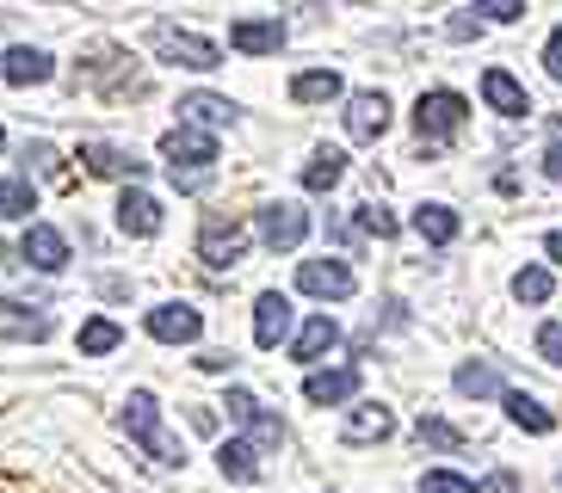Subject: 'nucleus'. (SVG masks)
I'll use <instances>...</instances> for the list:
<instances>
[{
	"label": "nucleus",
	"instance_id": "nucleus-1",
	"mask_svg": "<svg viewBox=\"0 0 562 493\" xmlns=\"http://www.w3.org/2000/svg\"><path fill=\"white\" fill-rule=\"evenodd\" d=\"M161 154H167V180L180 185V192H199V185L211 180V167H216V136L180 124V130L161 136Z\"/></svg>",
	"mask_w": 562,
	"mask_h": 493
},
{
	"label": "nucleus",
	"instance_id": "nucleus-2",
	"mask_svg": "<svg viewBox=\"0 0 562 493\" xmlns=\"http://www.w3.org/2000/svg\"><path fill=\"white\" fill-rule=\"evenodd\" d=\"M124 432H131V438L143 444V450H149L155 462H167V469H173V462H186V450H180L173 438H167L161 408H155V394H149V389H136L131 401H124Z\"/></svg>",
	"mask_w": 562,
	"mask_h": 493
},
{
	"label": "nucleus",
	"instance_id": "nucleus-3",
	"mask_svg": "<svg viewBox=\"0 0 562 493\" xmlns=\"http://www.w3.org/2000/svg\"><path fill=\"white\" fill-rule=\"evenodd\" d=\"M463 117H470V105H463V93H420V105H414V130H420V142H446V136L463 130Z\"/></svg>",
	"mask_w": 562,
	"mask_h": 493
},
{
	"label": "nucleus",
	"instance_id": "nucleus-4",
	"mask_svg": "<svg viewBox=\"0 0 562 493\" xmlns=\"http://www.w3.org/2000/svg\"><path fill=\"white\" fill-rule=\"evenodd\" d=\"M199 260L216 265V272H223V265H241L248 260V229H241L235 216H211L199 229Z\"/></svg>",
	"mask_w": 562,
	"mask_h": 493
},
{
	"label": "nucleus",
	"instance_id": "nucleus-5",
	"mask_svg": "<svg viewBox=\"0 0 562 493\" xmlns=\"http://www.w3.org/2000/svg\"><path fill=\"white\" fill-rule=\"evenodd\" d=\"M303 234H310V210H303V204L279 197V204H266V210H260V241L272 246V253H291Z\"/></svg>",
	"mask_w": 562,
	"mask_h": 493
},
{
	"label": "nucleus",
	"instance_id": "nucleus-6",
	"mask_svg": "<svg viewBox=\"0 0 562 493\" xmlns=\"http://www.w3.org/2000/svg\"><path fill=\"white\" fill-rule=\"evenodd\" d=\"M223 408H229V420H241V426L254 432V450H279L284 444V426H279V413H266L260 401H254L248 389H229V401H223Z\"/></svg>",
	"mask_w": 562,
	"mask_h": 493
},
{
	"label": "nucleus",
	"instance_id": "nucleus-7",
	"mask_svg": "<svg viewBox=\"0 0 562 493\" xmlns=\"http://www.w3.org/2000/svg\"><path fill=\"white\" fill-rule=\"evenodd\" d=\"M155 49H161L167 62H180V68H223V49H216L211 37L180 32V25H161V32H155Z\"/></svg>",
	"mask_w": 562,
	"mask_h": 493
},
{
	"label": "nucleus",
	"instance_id": "nucleus-8",
	"mask_svg": "<svg viewBox=\"0 0 562 493\" xmlns=\"http://www.w3.org/2000/svg\"><path fill=\"white\" fill-rule=\"evenodd\" d=\"M297 290L322 296V302H340V296H352V265L347 260H303L297 265Z\"/></svg>",
	"mask_w": 562,
	"mask_h": 493
},
{
	"label": "nucleus",
	"instance_id": "nucleus-9",
	"mask_svg": "<svg viewBox=\"0 0 562 493\" xmlns=\"http://www.w3.org/2000/svg\"><path fill=\"white\" fill-rule=\"evenodd\" d=\"M149 333L161 345H192L204 333V314L192 302H161V309H149Z\"/></svg>",
	"mask_w": 562,
	"mask_h": 493
},
{
	"label": "nucleus",
	"instance_id": "nucleus-10",
	"mask_svg": "<svg viewBox=\"0 0 562 493\" xmlns=\"http://www.w3.org/2000/svg\"><path fill=\"white\" fill-rule=\"evenodd\" d=\"M390 130V99L383 93H352L347 99V136L352 142H378Z\"/></svg>",
	"mask_w": 562,
	"mask_h": 493
},
{
	"label": "nucleus",
	"instance_id": "nucleus-11",
	"mask_svg": "<svg viewBox=\"0 0 562 493\" xmlns=\"http://www.w3.org/2000/svg\"><path fill=\"white\" fill-rule=\"evenodd\" d=\"M19 260H32L37 272H63L68 265V234L50 229V222H32L25 241H19Z\"/></svg>",
	"mask_w": 562,
	"mask_h": 493
},
{
	"label": "nucleus",
	"instance_id": "nucleus-12",
	"mask_svg": "<svg viewBox=\"0 0 562 493\" xmlns=\"http://www.w3.org/2000/svg\"><path fill=\"white\" fill-rule=\"evenodd\" d=\"M284 333H291V296L260 290V302H254V345H260V352H272Z\"/></svg>",
	"mask_w": 562,
	"mask_h": 493
},
{
	"label": "nucleus",
	"instance_id": "nucleus-13",
	"mask_svg": "<svg viewBox=\"0 0 562 493\" xmlns=\"http://www.w3.org/2000/svg\"><path fill=\"white\" fill-rule=\"evenodd\" d=\"M303 394H310L315 408H340V401L359 394V370H352V364H340V370H310V377H303Z\"/></svg>",
	"mask_w": 562,
	"mask_h": 493
},
{
	"label": "nucleus",
	"instance_id": "nucleus-14",
	"mask_svg": "<svg viewBox=\"0 0 562 493\" xmlns=\"http://www.w3.org/2000/svg\"><path fill=\"white\" fill-rule=\"evenodd\" d=\"M229 44L241 49V56H279V49H284V25H279V19H235Z\"/></svg>",
	"mask_w": 562,
	"mask_h": 493
},
{
	"label": "nucleus",
	"instance_id": "nucleus-15",
	"mask_svg": "<svg viewBox=\"0 0 562 493\" xmlns=\"http://www.w3.org/2000/svg\"><path fill=\"white\" fill-rule=\"evenodd\" d=\"M117 229L136 234V241H149L161 229V204L149 192H136V185H124V197H117Z\"/></svg>",
	"mask_w": 562,
	"mask_h": 493
},
{
	"label": "nucleus",
	"instance_id": "nucleus-16",
	"mask_svg": "<svg viewBox=\"0 0 562 493\" xmlns=\"http://www.w3.org/2000/svg\"><path fill=\"white\" fill-rule=\"evenodd\" d=\"M0 74H7L13 87H44L56 74V62L44 56V49H32V44H13L7 49V62H0Z\"/></svg>",
	"mask_w": 562,
	"mask_h": 493
},
{
	"label": "nucleus",
	"instance_id": "nucleus-17",
	"mask_svg": "<svg viewBox=\"0 0 562 493\" xmlns=\"http://www.w3.org/2000/svg\"><path fill=\"white\" fill-rule=\"evenodd\" d=\"M482 99H488V112H501V117H526L531 112L526 87L513 81L507 68H488V74H482Z\"/></svg>",
	"mask_w": 562,
	"mask_h": 493
},
{
	"label": "nucleus",
	"instance_id": "nucleus-18",
	"mask_svg": "<svg viewBox=\"0 0 562 493\" xmlns=\"http://www.w3.org/2000/svg\"><path fill=\"white\" fill-rule=\"evenodd\" d=\"M81 161H87V173H105V180H136V173H143V161L117 142H87Z\"/></svg>",
	"mask_w": 562,
	"mask_h": 493
},
{
	"label": "nucleus",
	"instance_id": "nucleus-19",
	"mask_svg": "<svg viewBox=\"0 0 562 493\" xmlns=\"http://www.w3.org/2000/svg\"><path fill=\"white\" fill-rule=\"evenodd\" d=\"M340 345V328H334V314H315V321H303V333H297V345H291V358L297 364H322Z\"/></svg>",
	"mask_w": 562,
	"mask_h": 493
},
{
	"label": "nucleus",
	"instance_id": "nucleus-20",
	"mask_svg": "<svg viewBox=\"0 0 562 493\" xmlns=\"http://www.w3.org/2000/svg\"><path fill=\"white\" fill-rule=\"evenodd\" d=\"M501 401H507V420H513L519 432H538V438H544V432L557 426V413H550L538 394H526V389H507Z\"/></svg>",
	"mask_w": 562,
	"mask_h": 493
},
{
	"label": "nucleus",
	"instance_id": "nucleus-21",
	"mask_svg": "<svg viewBox=\"0 0 562 493\" xmlns=\"http://www.w3.org/2000/svg\"><path fill=\"white\" fill-rule=\"evenodd\" d=\"M390 432H396V413L390 408H352V420L340 426V438L347 444H383Z\"/></svg>",
	"mask_w": 562,
	"mask_h": 493
},
{
	"label": "nucleus",
	"instance_id": "nucleus-22",
	"mask_svg": "<svg viewBox=\"0 0 562 493\" xmlns=\"http://www.w3.org/2000/svg\"><path fill=\"white\" fill-rule=\"evenodd\" d=\"M414 234L427 246H451L458 241V210H446V204H420L414 210Z\"/></svg>",
	"mask_w": 562,
	"mask_h": 493
},
{
	"label": "nucleus",
	"instance_id": "nucleus-23",
	"mask_svg": "<svg viewBox=\"0 0 562 493\" xmlns=\"http://www.w3.org/2000/svg\"><path fill=\"white\" fill-rule=\"evenodd\" d=\"M340 180H347V154H340V148H322V154L303 167V192H334Z\"/></svg>",
	"mask_w": 562,
	"mask_h": 493
},
{
	"label": "nucleus",
	"instance_id": "nucleus-24",
	"mask_svg": "<svg viewBox=\"0 0 562 493\" xmlns=\"http://www.w3.org/2000/svg\"><path fill=\"white\" fill-rule=\"evenodd\" d=\"M291 99H297V105H328V99H340V74H334V68H310V74L291 81Z\"/></svg>",
	"mask_w": 562,
	"mask_h": 493
},
{
	"label": "nucleus",
	"instance_id": "nucleus-25",
	"mask_svg": "<svg viewBox=\"0 0 562 493\" xmlns=\"http://www.w3.org/2000/svg\"><path fill=\"white\" fill-rule=\"evenodd\" d=\"M0 333L7 340H50V314H25V302L0 309Z\"/></svg>",
	"mask_w": 562,
	"mask_h": 493
},
{
	"label": "nucleus",
	"instance_id": "nucleus-26",
	"mask_svg": "<svg viewBox=\"0 0 562 493\" xmlns=\"http://www.w3.org/2000/svg\"><path fill=\"white\" fill-rule=\"evenodd\" d=\"M216 462H223V475H229V481H254V475H260V450H254L248 438H229L223 450H216Z\"/></svg>",
	"mask_w": 562,
	"mask_h": 493
},
{
	"label": "nucleus",
	"instance_id": "nucleus-27",
	"mask_svg": "<svg viewBox=\"0 0 562 493\" xmlns=\"http://www.w3.org/2000/svg\"><path fill=\"white\" fill-rule=\"evenodd\" d=\"M180 112L192 117V124H211V130L235 124V105H229V99H216V93H192V99H180Z\"/></svg>",
	"mask_w": 562,
	"mask_h": 493
},
{
	"label": "nucleus",
	"instance_id": "nucleus-28",
	"mask_svg": "<svg viewBox=\"0 0 562 493\" xmlns=\"http://www.w3.org/2000/svg\"><path fill=\"white\" fill-rule=\"evenodd\" d=\"M117 340H124V328H117V321H105V314L81 321V352H87V358H105V352H117Z\"/></svg>",
	"mask_w": 562,
	"mask_h": 493
},
{
	"label": "nucleus",
	"instance_id": "nucleus-29",
	"mask_svg": "<svg viewBox=\"0 0 562 493\" xmlns=\"http://www.w3.org/2000/svg\"><path fill=\"white\" fill-rule=\"evenodd\" d=\"M32 210H37L32 180H0V216H7V222H25Z\"/></svg>",
	"mask_w": 562,
	"mask_h": 493
},
{
	"label": "nucleus",
	"instance_id": "nucleus-30",
	"mask_svg": "<svg viewBox=\"0 0 562 493\" xmlns=\"http://www.w3.org/2000/svg\"><path fill=\"white\" fill-rule=\"evenodd\" d=\"M550 290H557V284H550L544 265H519V272H513V296H519V302H550Z\"/></svg>",
	"mask_w": 562,
	"mask_h": 493
},
{
	"label": "nucleus",
	"instance_id": "nucleus-31",
	"mask_svg": "<svg viewBox=\"0 0 562 493\" xmlns=\"http://www.w3.org/2000/svg\"><path fill=\"white\" fill-rule=\"evenodd\" d=\"M458 394H501V377L488 370V364H458Z\"/></svg>",
	"mask_w": 562,
	"mask_h": 493
},
{
	"label": "nucleus",
	"instance_id": "nucleus-32",
	"mask_svg": "<svg viewBox=\"0 0 562 493\" xmlns=\"http://www.w3.org/2000/svg\"><path fill=\"white\" fill-rule=\"evenodd\" d=\"M414 438H420V444H432V450H458V444H463V432L451 426V420H427V413H420V426H414Z\"/></svg>",
	"mask_w": 562,
	"mask_h": 493
},
{
	"label": "nucleus",
	"instance_id": "nucleus-33",
	"mask_svg": "<svg viewBox=\"0 0 562 493\" xmlns=\"http://www.w3.org/2000/svg\"><path fill=\"white\" fill-rule=\"evenodd\" d=\"M359 229L378 234V241H390V234H396V216L383 210V204H359Z\"/></svg>",
	"mask_w": 562,
	"mask_h": 493
},
{
	"label": "nucleus",
	"instance_id": "nucleus-34",
	"mask_svg": "<svg viewBox=\"0 0 562 493\" xmlns=\"http://www.w3.org/2000/svg\"><path fill=\"white\" fill-rule=\"evenodd\" d=\"M420 493H476V481L451 475V469H432V475H420Z\"/></svg>",
	"mask_w": 562,
	"mask_h": 493
},
{
	"label": "nucleus",
	"instance_id": "nucleus-35",
	"mask_svg": "<svg viewBox=\"0 0 562 493\" xmlns=\"http://www.w3.org/2000/svg\"><path fill=\"white\" fill-rule=\"evenodd\" d=\"M538 358H544V364H557V370H562V321L538 328Z\"/></svg>",
	"mask_w": 562,
	"mask_h": 493
},
{
	"label": "nucleus",
	"instance_id": "nucleus-36",
	"mask_svg": "<svg viewBox=\"0 0 562 493\" xmlns=\"http://www.w3.org/2000/svg\"><path fill=\"white\" fill-rule=\"evenodd\" d=\"M476 13H488L495 25H513V19H526V0H482Z\"/></svg>",
	"mask_w": 562,
	"mask_h": 493
},
{
	"label": "nucleus",
	"instance_id": "nucleus-37",
	"mask_svg": "<svg viewBox=\"0 0 562 493\" xmlns=\"http://www.w3.org/2000/svg\"><path fill=\"white\" fill-rule=\"evenodd\" d=\"M25 161H32L37 173H56V167H63V161H56V148H50V142H25Z\"/></svg>",
	"mask_w": 562,
	"mask_h": 493
},
{
	"label": "nucleus",
	"instance_id": "nucleus-38",
	"mask_svg": "<svg viewBox=\"0 0 562 493\" xmlns=\"http://www.w3.org/2000/svg\"><path fill=\"white\" fill-rule=\"evenodd\" d=\"M544 68H550V81H562V25L550 32V44H544Z\"/></svg>",
	"mask_w": 562,
	"mask_h": 493
},
{
	"label": "nucleus",
	"instance_id": "nucleus-39",
	"mask_svg": "<svg viewBox=\"0 0 562 493\" xmlns=\"http://www.w3.org/2000/svg\"><path fill=\"white\" fill-rule=\"evenodd\" d=\"M476 493H519V475H513V469H501V475H488Z\"/></svg>",
	"mask_w": 562,
	"mask_h": 493
},
{
	"label": "nucleus",
	"instance_id": "nucleus-40",
	"mask_svg": "<svg viewBox=\"0 0 562 493\" xmlns=\"http://www.w3.org/2000/svg\"><path fill=\"white\" fill-rule=\"evenodd\" d=\"M544 180H550V185H562V136L544 148Z\"/></svg>",
	"mask_w": 562,
	"mask_h": 493
},
{
	"label": "nucleus",
	"instance_id": "nucleus-41",
	"mask_svg": "<svg viewBox=\"0 0 562 493\" xmlns=\"http://www.w3.org/2000/svg\"><path fill=\"white\" fill-rule=\"evenodd\" d=\"M229 364H235L229 352H204V358H199V370H229Z\"/></svg>",
	"mask_w": 562,
	"mask_h": 493
},
{
	"label": "nucleus",
	"instance_id": "nucleus-42",
	"mask_svg": "<svg viewBox=\"0 0 562 493\" xmlns=\"http://www.w3.org/2000/svg\"><path fill=\"white\" fill-rule=\"evenodd\" d=\"M544 253H550V260L562 265V229H557V234H544Z\"/></svg>",
	"mask_w": 562,
	"mask_h": 493
},
{
	"label": "nucleus",
	"instance_id": "nucleus-43",
	"mask_svg": "<svg viewBox=\"0 0 562 493\" xmlns=\"http://www.w3.org/2000/svg\"><path fill=\"white\" fill-rule=\"evenodd\" d=\"M0 148H7V130H0Z\"/></svg>",
	"mask_w": 562,
	"mask_h": 493
}]
</instances>
